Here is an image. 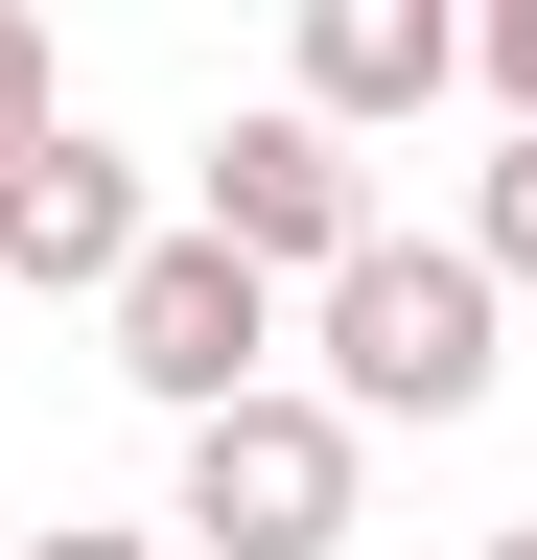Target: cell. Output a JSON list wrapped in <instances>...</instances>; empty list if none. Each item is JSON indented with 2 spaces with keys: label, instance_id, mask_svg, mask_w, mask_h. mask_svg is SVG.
<instances>
[{
  "label": "cell",
  "instance_id": "10",
  "mask_svg": "<svg viewBox=\"0 0 537 560\" xmlns=\"http://www.w3.org/2000/svg\"><path fill=\"white\" fill-rule=\"evenodd\" d=\"M24 560H187V537H94V514H71V537H24Z\"/></svg>",
  "mask_w": 537,
  "mask_h": 560
},
{
  "label": "cell",
  "instance_id": "5",
  "mask_svg": "<svg viewBox=\"0 0 537 560\" xmlns=\"http://www.w3.org/2000/svg\"><path fill=\"white\" fill-rule=\"evenodd\" d=\"M141 234H164V187L117 164L94 117H24V140H0V280H24V304H117Z\"/></svg>",
  "mask_w": 537,
  "mask_h": 560
},
{
  "label": "cell",
  "instance_id": "2",
  "mask_svg": "<svg viewBox=\"0 0 537 560\" xmlns=\"http://www.w3.org/2000/svg\"><path fill=\"white\" fill-rule=\"evenodd\" d=\"M351 490H374V420L327 397V374H257V397L187 420L164 537H187V560H351Z\"/></svg>",
  "mask_w": 537,
  "mask_h": 560
},
{
  "label": "cell",
  "instance_id": "8",
  "mask_svg": "<svg viewBox=\"0 0 537 560\" xmlns=\"http://www.w3.org/2000/svg\"><path fill=\"white\" fill-rule=\"evenodd\" d=\"M24 117H71V70H47V0H0V140Z\"/></svg>",
  "mask_w": 537,
  "mask_h": 560
},
{
  "label": "cell",
  "instance_id": "4",
  "mask_svg": "<svg viewBox=\"0 0 537 560\" xmlns=\"http://www.w3.org/2000/svg\"><path fill=\"white\" fill-rule=\"evenodd\" d=\"M187 210H211V234H257L281 280H327V257L374 234V164H351V117H327V94H257V117L187 140Z\"/></svg>",
  "mask_w": 537,
  "mask_h": 560
},
{
  "label": "cell",
  "instance_id": "11",
  "mask_svg": "<svg viewBox=\"0 0 537 560\" xmlns=\"http://www.w3.org/2000/svg\"><path fill=\"white\" fill-rule=\"evenodd\" d=\"M491 560H537V514H514V537H491Z\"/></svg>",
  "mask_w": 537,
  "mask_h": 560
},
{
  "label": "cell",
  "instance_id": "12",
  "mask_svg": "<svg viewBox=\"0 0 537 560\" xmlns=\"http://www.w3.org/2000/svg\"><path fill=\"white\" fill-rule=\"evenodd\" d=\"M0 304H24V280H0Z\"/></svg>",
  "mask_w": 537,
  "mask_h": 560
},
{
  "label": "cell",
  "instance_id": "3",
  "mask_svg": "<svg viewBox=\"0 0 537 560\" xmlns=\"http://www.w3.org/2000/svg\"><path fill=\"white\" fill-rule=\"evenodd\" d=\"M117 374H141L164 420H211V397H257V374H281V257H257V234H211V210H164V234L141 257H117Z\"/></svg>",
  "mask_w": 537,
  "mask_h": 560
},
{
  "label": "cell",
  "instance_id": "6",
  "mask_svg": "<svg viewBox=\"0 0 537 560\" xmlns=\"http://www.w3.org/2000/svg\"><path fill=\"white\" fill-rule=\"evenodd\" d=\"M281 94H327L351 140H397L421 94H467V0H304V70Z\"/></svg>",
  "mask_w": 537,
  "mask_h": 560
},
{
  "label": "cell",
  "instance_id": "1",
  "mask_svg": "<svg viewBox=\"0 0 537 560\" xmlns=\"http://www.w3.org/2000/svg\"><path fill=\"white\" fill-rule=\"evenodd\" d=\"M304 350H327V397L351 420H491V374H514V280H491V234H374L304 280Z\"/></svg>",
  "mask_w": 537,
  "mask_h": 560
},
{
  "label": "cell",
  "instance_id": "7",
  "mask_svg": "<svg viewBox=\"0 0 537 560\" xmlns=\"http://www.w3.org/2000/svg\"><path fill=\"white\" fill-rule=\"evenodd\" d=\"M467 234H491V280H514V304H537V117L491 140V187H467Z\"/></svg>",
  "mask_w": 537,
  "mask_h": 560
},
{
  "label": "cell",
  "instance_id": "9",
  "mask_svg": "<svg viewBox=\"0 0 537 560\" xmlns=\"http://www.w3.org/2000/svg\"><path fill=\"white\" fill-rule=\"evenodd\" d=\"M467 70H491V94L537 117V0H467Z\"/></svg>",
  "mask_w": 537,
  "mask_h": 560
}]
</instances>
